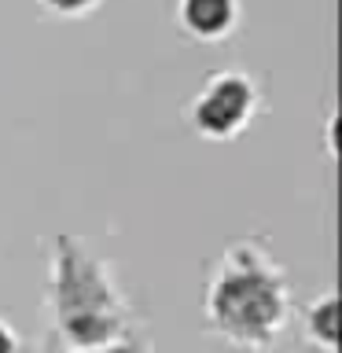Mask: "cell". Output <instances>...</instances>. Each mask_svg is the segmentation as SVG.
I'll return each mask as SVG.
<instances>
[{
	"mask_svg": "<svg viewBox=\"0 0 342 353\" xmlns=\"http://www.w3.org/2000/svg\"><path fill=\"white\" fill-rule=\"evenodd\" d=\"M217 313L236 331H261L276 316V291L261 276H236V280L221 283Z\"/></svg>",
	"mask_w": 342,
	"mask_h": 353,
	"instance_id": "6da1fadb",
	"label": "cell"
},
{
	"mask_svg": "<svg viewBox=\"0 0 342 353\" xmlns=\"http://www.w3.org/2000/svg\"><path fill=\"white\" fill-rule=\"evenodd\" d=\"M247 103H250V92H247L243 81H236V77L217 81L203 96V103H199V125L210 129V132H225V129H232L243 118Z\"/></svg>",
	"mask_w": 342,
	"mask_h": 353,
	"instance_id": "7a4b0ae2",
	"label": "cell"
},
{
	"mask_svg": "<svg viewBox=\"0 0 342 353\" xmlns=\"http://www.w3.org/2000/svg\"><path fill=\"white\" fill-rule=\"evenodd\" d=\"M228 15H232L228 0H188L184 4L188 26H195L199 33H217L228 22Z\"/></svg>",
	"mask_w": 342,
	"mask_h": 353,
	"instance_id": "3957f363",
	"label": "cell"
},
{
	"mask_svg": "<svg viewBox=\"0 0 342 353\" xmlns=\"http://www.w3.org/2000/svg\"><path fill=\"white\" fill-rule=\"evenodd\" d=\"M320 331H324V339H335V305H324V313H320Z\"/></svg>",
	"mask_w": 342,
	"mask_h": 353,
	"instance_id": "277c9868",
	"label": "cell"
},
{
	"mask_svg": "<svg viewBox=\"0 0 342 353\" xmlns=\"http://www.w3.org/2000/svg\"><path fill=\"white\" fill-rule=\"evenodd\" d=\"M0 353H11V339L4 335V331H0Z\"/></svg>",
	"mask_w": 342,
	"mask_h": 353,
	"instance_id": "5b68a950",
	"label": "cell"
},
{
	"mask_svg": "<svg viewBox=\"0 0 342 353\" xmlns=\"http://www.w3.org/2000/svg\"><path fill=\"white\" fill-rule=\"evenodd\" d=\"M52 4H59V8H77V4H85V0H52Z\"/></svg>",
	"mask_w": 342,
	"mask_h": 353,
	"instance_id": "8992f818",
	"label": "cell"
}]
</instances>
